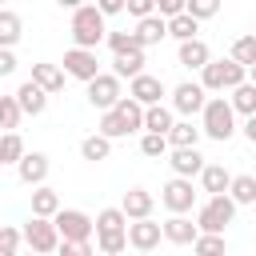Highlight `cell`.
Returning <instances> with one entry per match:
<instances>
[{"mask_svg":"<svg viewBox=\"0 0 256 256\" xmlns=\"http://www.w3.org/2000/svg\"><path fill=\"white\" fill-rule=\"evenodd\" d=\"M16 176H20V184H28V188L44 184V180H48V156H44V152H24V156L16 160Z\"/></svg>","mask_w":256,"mask_h":256,"instance_id":"obj_12","label":"cell"},{"mask_svg":"<svg viewBox=\"0 0 256 256\" xmlns=\"http://www.w3.org/2000/svg\"><path fill=\"white\" fill-rule=\"evenodd\" d=\"M80 156L92 160V164H96V160H108V156H112V136H104V132L84 136V140H80Z\"/></svg>","mask_w":256,"mask_h":256,"instance_id":"obj_26","label":"cell"},{"mask_svg":"<svg viewBox=\"0 0 256 256\" xmlns=\"http://www.w3.org/2000/svg\"><path fill=\"white\" fill-rule=\"evenodd\" d=\"M32 212H36V216H56V212H60V196H56V188L36 184V188H32Z\"/></svg>","mask_w":256,"mask_h":256,"instance_id":"obj_27","label":"cell"},{"mask_svg":"<svg viewBox=\"0 0 256 256\" xmlns=\"http://www.w3.org/2000/svg\"><path fill=\"white\" fill-rule=\"evenodd\" d=\"M200 136H204V128H196V124H192V116H184V120H176V124L168 128V144H172V148L200 144Z\"/></svg>","mask_w":256,"mask_h":256,"instance_id":"obj_22","label":"cell"},{"mask_svg":"<svg viewBox=\"0 0 256 256\" xmlns=\"http://www.w3.org/2000/svg\"><path fill=\"white\" fill-rule=\"evenodd\" d=\"M248 80H256V64H252V68H248Z\"/></svg>","mask_w":256,"mask_h":256,"instance_id":"obj_50","label":"cell"},{"mask_svg":"<svg viewBox=\"0 0 256 256\" xmlns=\"http://www.w3.org/2000/svg\"><path fill=\"white\" fill-rule=\"evenodd\" d=\"M64 72L88 84V80H92V76L100 72V60H96V48H80V44H72V48L64 52Z\"/></svg>","mask_w":256,"mask_h":256,"instance_id":"obj_9","label":"cell"},{"mask_svg":"<svg viewBox=\"0 0 256 256\" xmlns=\"http://www.w3.org/2000/svg\"><path fill=\"white\" fill-rule=\"evenodd\" d=\"M100 132L112 136V140H120V136H128L132 128H128V120L120 116V108H104V116H100Z\"/></svg>","mask_w":256,"mask_h":256,"instance_id":"obj_34","label":"cell"},{"mask_svg":"<svg viewBox=\"0 0 256 256\" xmlns=\"http://www.w3.org/2000/svg\"><path fill=\"white\" fill-rule=\"evenodd\" d=\"M168 164H172V172H176V176H200L204 156H200V148H196V144H188V148H172V152H168Z\"/></svg>","mask_w":256,"mask_h":256,"instance_id":"obj_17","label":"cell"},{"mask_svg":"<svg viewBox=\"0 0 256 256\" xmlns=\"http://www.w3.org/2000/svg\"><path fill=\"white\" fill-rule=\"evenodd\" d=\"M16 100H20V108H24V116H40L44 108H48V92L36 84V80H24L20 88H16Z\"/></svg>","mask_w":256,"mask_h":256,"instance_id":"obj_19","label":"cell"},{"mask_svg":"<svg viewBox=\"0 0 256 256\" xmlns=\"http://www.w3.org/2000/svg\"><path fill=\"white\" fill-rule=\"evenodd\" d=\"M252 32H256V24H252Z\"/></svg>","mask_w":256,"mask_h":256,"instance_id":"obj_51","label":"cell"},{"mask_svg":"<svg viewBox=\"0 0 256 256\" xmlns=\"http://www.w3.org/2000/svg\"><path fill=\"white\" fill-rule=\"evenodd\" d=\"M52 220H56V228H60L64 240H88V236L96 232V220H92L88 212H80V208H64V204H60V212H56Z\"/></svg>","mask_w":256,"mask_h":256,"instance_id":"obj_8","label":"cell"},{"mask_svg":"<svg viewBox=\"0 0 256 256\" xmlns=\"http://www.w3.org/2000/svg\"><path fill=\"white\" fill-rule=\"evenodd\" d=\"M20 120H24V108H20L16 92L12 96H0V128L12 132V128H20Z\"/></svg>","mask_w":256,"mask_h":256,"instance_id":"obj_31","label":"cell"},{"mask_svg":"<svg viewBox=\"0 0 256 256\" xmlns=\"http://www.w3.org/2000/svg\"><path fill=\"white\" fill-rule=\"evenodd\" d=\"M116 108H120V116L128 120V128H132V132H140V128H144V104H140L136 96H120V100H116Z\"/></svg>","mask_w":256,"mask_h":256,"instance_id":"obj_33","label":"cell"},{"mask_svg":"<svg viewBox=\"0 0 256 256\" xmlns=\"http://www.w3.org/2000/svg\"><path fill=\"white\" fill-rule=\"evenodd\" d=\"M184 12H192L196 20H212L220 12V0H184Z\"/></svg>","mask_w":256,"mask_h":256,"instance_id":"obj_41","label":"cell"},{"mask_svg":"<svg viewBox=\"0 0 256 256\" xmlns=\"http://www.w3.org/2000/svg\"><path fill=\"white\" fill-rule=\"evenodd\" d=\"M200 32V20L192 16V12H176V16H168V36L172 40H192Z\"/></svg>","mask_w":256,"mask_h":256,"instance_id":"obj_29","label":"cell"},{"mask_svg":"<svg viewBox=\"0 0 256 256\" xmlns=\"http://www.w3.org/2000/svg\"><path fill=\"white\" fill-rule=\"evenodd\" d=\"M200 128H204V136L216 140V144L232 140V136H236V108H232V100H224V96L204 100V108H200Z\"/></svg>","mask_w":256,"mask_h":256,"instance_id":"obj_1","label":"cell"},{"mask_svg":"<svg viewBox=\"0 0 256 256\" xmlns=\"http://www.w3.org/2000/svg\"><path fill=\"white\" fill-rule=\"evenodd\" d=\"M152 192L148 188H128L124 192V200H120V208L128 212V220H144V216H152Z\"/></svg>","mask_w":256,"mask_h":256,"instance_id":"obj_20","label":"cell"},{"mask_svg":"<svg viewBox=\"0 0 256 256\" xmlns=\"http://www.w3.org/2000/svg\"><path fill=\"white\" fill-rule=\"evenodd\" d=\"M112 72L124 80H132V76H140L144 72V44H132V48H124V52H112Z\"/></svg>","mask_w":256,"mask_h":256,"instance_id":"obj_16","label":"cell"},{"mask_svg":"<svg viewBox=\"0 0 256 256\" xmlns=\"http://www.w3.org/2000/svg\"><path fill=\"white\" fill-rule=\"evenodd\" d=\"M228 56H236L244 68H252V64H256V32H248V36L232 40V52H228Z\"/></svg>","mask_w":256,"mask_h":256,"instance_id":"obj_37","label":"cell"},{"mask_svg":"<svg viewBox=\"0 0 256 256\" xmlns=\"http://www.w3.org/2000/svg\"><path fill=\"white\" fill-rule=\"evenodd\" d=\"M172 124H176V108H168V104H148L144 108V132H164L168 136Z\"/></svg>","mask_w":256,"mask_h":256,"instance_id":"obj_21","label":"cell"},{"mask_svg":"<svg viewBox=\"0 0 256 256\" xmlns=\"http://www.w3.org/2000/svg\"><path fill=\"white\" fill-rule=\"evenodd\" d=\"M12 72H16V56H12V48L0 44V76H12Z\"/></svg>","mask_w":256,"mask_h":256,"instance_id":"obj_45","label":"cell"},{"mask_svg":"<svg viewBox=\"0 0 256 256\" xmlns=\"http://www.w3.org/2000/svg\"><path fill=\"white\" fill-rule=\"evenodd\" d=\"M24 244L32 252H60V228H56V220L32 212V220L24 224Z\"/></svg>","mask_w":256,"mask_h":256,"instance_id":"obj_5","label":"cell"},{"mask_svg":"<svg viewBox=\"0 0 256 256\" xmlns=\"http://www.w3.org/2000/svg\"><path fill=\"white\" fill-rule=\"evenodd\" d=\"M60 252L64 256H92V240H64L60 236Z\"/></svg>","mask_w":256,"mask_h":256,"instance_id":"obj_43","label":"cell"},{"mask_svg":"<svg viewBox=\"0 0 256 256\" xmlns=\"http://www.w3.org/2000/svg\"><path fill=\"white\" fill-rule=\"evenodd\" d=\"M192 248L204 252V256H212V252H228V240H224V232H200L192 240Z\"/></svg>","mask_w":256,"mask_h":256,"instance_id":"obj_38","label":"cell"},{"mask_svg":"<svg viewBox=\"0 0 256 256\" xmlns=\"http://www.w3.org/2000/svg\"><path fill=\"white\" fill-rule=\"evenodd\" d=\"M128 96H136L144 108H148V104H160V96H164V80H160V76L140 72V76H132V80H128Z\"/></svg>","mask_w":256,"mask_h":256,"instance_id":"obj_14","label":"cell"},{"mask_svg":"<svg viewBox=\"0 0 256 256\" xmlns=\"http://www.w3.org/2000/svg\"><path fill=\"white\" fill-rule=\"evenodd\" d=\"M252 148H256V144H252Z\"/></svg>","mask_w":256,"mask_h":256,"instance_id":"obj_52","label":"cell"},{"mask_svg":"<svg viewBox=\"0 0 256 256\" xmlns=\"http://www.w3.org/2000/svg\"><path fill=\"white\" fill-rule=\"evenodd\" d=\"M144 48H152V44H160L164 36H168V16H160V12H152V16H140L136 20V32H132Z\"/></svg>","mask_w":256,"mask_h":256,"instance_id":"obj_15","label":"cell"},{"mask_svg":"<svg viewBox=\"0 0 256 256\" xmlns=\"http://www.w3.org/2000/svg\"><path fill=\"white\" fill-rule=\"evenodd\" d=\"M20 244H24V232L12 224H0V256H16Z\"/></svg>","mask_w":256,"mask_h":256,"instance_id":"obj_40","label":"cell"},{"mask_svg":"<svg viewBox=\"0 0 256 256\" xmlns=\"http://www.w3.org/2000/svg\"><path fill=\"white\" fill-rule=\"evenodd\" d=\"M200 184H204V192H208V196H216V192H228V184H232V172H228L224 164H204V168H200Z\"/></svg>","mask_w":256,"mask_h":256,"instance_id":"obj_23","label":"cell"},{"mask_svg":"<svg viewBox=\"0 0 256 256\" xmlns=\"http://www.w3.org/2000/svg\"><path fill=\"white\" fill-rule=\"evenodd\" d=\"M116 228H128V212L124 208H100L96 212V232H116Z\"/></svg>","mask_w":256,"mask_h":256,"instance_id":"obj_36","label":"cell"},{"mask_svg":"<svg viewBox=\"0 0 256 256\" xmlns=\"http://www.w3.org/2000/svg\"><path fill=\"white\" fill-rule=\"evenodd\" d=\"M124 12L136 16V20H140V16H152V12H156V0H124Z\"/></svg>","mask_w":256,"mask_h":256,"instance_id":"obj_44","label":"cell"},{"mask_svg":"<svg viewBox=\"0 0 256 256\" xmlns=\"http://www.w3.org/2000/svg\"><path fill=\"white\" fill-rule=\"evenodd\" d=\"M168 148H172V144H168L164 132H144V136H140V152H144V156H168Z\"/></svg>","mask_w":256,"mask_h":256,"instance_id":"obj_39","label":"cell"},{"mask_svg":"<svg viewBox=\"0 0 256 256\" xmlns=\"http://www.w3.org/2000/svg\"><path fill=\"white\" fill-rule=\"evenodd\" d=\"M96 248L104 256H116L128 248V228H116V232H96Z\"/></svg>","mask_w":256,"mask_h":256,"instance_id":"obj_35","label":"cell"},{"mask_svg":"<svg viewBox=\"0 0 256 256\" xmlns=\"http://www.w3.org/2000/svg\"><path fill=\"white\" fill-rule=\"evenodd\" d=\"M160 204L168 212H192L196 208V192H192V176H172L160 188Z\"/></svg>","mask_w":256,"mask_h":256,"instance_id":"obj_7","label":"cell"},{"mask_svg":"<svg viewBox=\"0 0 256 256\" xmlns=\"http://www.w3.org/2000/svg\"><path fill=\"white\" fill-rule=\"evenodd\" d=\"M204 100H208V88L196 84V80H184V84L172 88V108H176L180 116H196V112L204 108Z\"/></svg>","mask_w":256,"mask_h":256,"instance_id":"obj_11","label":"cell"},{"mask_svg":"<svg viewBox=\"0 0 256 256\" xmlns=\"http://www.w3.org/2000/svg\"><path fill=\"white\" fill-rule=\"evenodd\" d=\"M20 36H24V20H20L16 12L0 8V44H4V48H16Z\"/></svg>","mask_w":256,"mask_h":256,"instance_id":"obj_28","label":"cell"},{"mask_svg":"<svg viewBox=\"0 0 256 256\" xmlns=\"http://www.w3.org/2000/svg\"><path fill=\"white\" fill-rule=\"evenodd\" d=\"M124 92H120V76L116 72H96L92 80H88V104L92 108H116V100H120Z\"/></svg>","mask_w":256,"mask_h":256,"instance_id":"obj_6","label":"cell"},{"mask_svg":"<svg viewBox=\"0 0 256 256\" xmlns=\"http://www.w3.org/2000/svg\"><path fill=\"white\" fill-rule=\"evenodd\" d=\"M156 12L160 16H176V12H184V0H156Z\"/></svg>","mask_w":256,"mask_h":256,"instance_id":"obj_46","label":"cell"},{"mask_svg":"<svg viewBox=\"0 0 256 256\" xmlns=\"http://www.w3.org/2000/svg\"><path fill=\"white\" fill-rule=\"evenodd\" d=\"M96 8L104 16H116V12H124V0H96Z\"/></svg>","mask_w":256,"mask_h":256,"instance_id":"obj_47","label":"cell"},{"mask_svg":"<svg viewBox=\"0 0 256 256\" xmlns=\"http://www.w3.org/2000/svg\"><path fill=\"white\" fill-rule=\"evenodd\" d=\"M56 4H60V8H68V12H76V8L84 4V0H56Z\"/></svg>","mask_w":256,"mask_h":256,"instance_id":"obj_49","label":"cell"},{"mask_svg":"<svg viewBox=\"0 0 256 256\" xmlns=\"http://www.w3.org/2000/svg\"><path fill=\"white\" fill-rule=\"evenodd\" d=\"M104 44H108L112 52H124V48H132V44H140V40H136L132 32H108V36H104Z\"/></svg>","mask_w":256,"mask_h":256,"instance_id":"obj_42","label":"cell"},{"mask_svg":"<svg viewBox=\"0 0 256 256\" xmlns=\"http://www.w3.org/2000/svg\"><path fill=\"white\" fill-rule=\"evenodd\" d=\"M228 100H232L236 116H252V112H256V80H240Z\"/></svg>","mask_w":256,"mask_h":256,"instance_id":"obj_25","label":"cell"},{"mask_svg":"<svg viewBox=\"0 0 256 256\" xmlns=\"http://www.w3.org/2000/svg\"><path fill=\"white\" fill-rule=\"evenodd\" d=\"M196 236H200V224L188 220V212H172V216L164 220V240H168V244H180V248H184V244H192Z\"/></svg>","mask_w":256,"mask_h":256,"instance_id":"obj_13","label":"cell"},{"mask_svg":"<svg viewBox=\"0 0 256 256\" xmlns=\"http://www.w3.org/2000/svg\"><path fill=\"white\" fill-rule=\"evenodd\" d=\"M24 152H28V148H24V140H20V132H16V128L0 136V168H4V164H16Z\"/></svg>","mask_w":256,"mask_h":256,"instance_id":"obj_32","label":"cell"},{"mask_svg":"<svg viewBox=\"0 0 256 256\" xmlns=\"http://www.w3.org/2000/svg\"><path fill=\"white\" fill-rule=\"evenodd\" d=\"M0 4H4V0H0Z\"/></svg>","mask_w":256,"mask_h":256,"instance_id":"obj_53","label":"cell"},{"mask_svg":"<svg viewBox=\"0 0 256 256\" xmlns=\"http://www.w3.org/2000/svg\"><path fill=\"white\" fill-rule=\"evenodd\" d=\"M160 240H164V224H156L152 216L128 224V248H136V252H152V248H160Z\"/></svg>","mask_w":256,"mask_h":256,"instance_id":"obj_10","label":"cell"},{"mask_svg":"<svg viewBox=\"0 0 256 256\" xmlns=\"http://www.w3.org/2000/svg\"><path fill=\"white\" fill-rule=\"evenodd\" d=\"M240 80H248V68L236 60V56H220V60H208L200 68V84L208 92H232Z\"/></svg>","mask_w":256,"mask_h":256,"instance_id":"obj_2","label":"cell"},{"mask_svg":"<svg viewBox=\"0 0 256 256\" xmlns=\"http://www.w3.org/2000/svg\"><path fill=\"white\" fill-rule=\"evenodd\" d=\"M236 208H240V204H236L228 192H216V196H208V200L196 208V224H200V232H224V228L232 224Z\"/></svg>","mask_w":256,"mask_h":256,"instance_id":"obj_4","label":"cell"},{"mask_svg":"<svg viewBox=\"0 0 256 256\" xmlns=\"http://www.w3.org/2000/svg\"><path fill=\"white\" fill-rule=\"evenodd\" d=\"M104 20H108V16H104L96 4H80V8L72 12V44H80V48H96V44L108 36Z\"/></svg>","mask_w":256,"mask_h":256,"instance_id":"obj_3","label":"cell"},{"mask_svg":"<svg viewBox=\"0 0 256 256\" xmlns=\"http://www.w3.org/2000/svg\"><path fill=\"white\" fill-rule=\"evenodd\" d=\"M64 76H68V72H64V68H56V64H32V80H36L48 96L64 88Z\"/></svg>","mask_w":256,"mask_h":256,"instance_id":"obj_24","label":"cell"},{"mask_svg":"<svg viewBox=\"0 0 256 256\" xmlns=\"http://www.w3.org/2000/svg\"><path fill=\"white\" fill-rule=\"evenodd\" d=\"M228 196L236 200V204H256V176H232V184H228Z\"/></svg>","mask_w":256,"mask_h":256,"instance_id":"obj_30","label":"cell"},{"mask_svg":"<svg viewBox=\"0 0 256 256\" xmlns=\"http://www.w3.org/2000/svg\"><path fill=\"white\" fill-rule=\"evenodd\" d=\"M176 60H180L184 68H196V72H200V68L212 60V48H208L200 36H192V40H180V52H176Z\"/></svg>","mask_w":256,"mask_h":256,"instance_id":"obj_18","label":"cell"},{"mask_svg":"<svg viewBox=\"0 0 256 256\" xmlns=\"http://www.w3.org/2000/svg\"><path fill=\"white\" fill-rule=\"evenodd\" d=\"M240 132H244V136L256 144V112H252V116H244V128H240Z\"/></svg>","mask_w":256,"mask_h":256,"instance_id":"obj_48","label":"cell"}]
</instances>
